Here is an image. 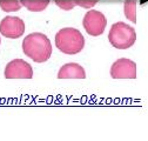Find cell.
<instances>
[{
	"label": "cell",
	"instance_id": "cell-1",
	"mask_svg": "<svg viewBox=\"0 0 148 141\" xmlns=\"http://www.w3.org/2000/svg\"><path fill=\"white\" fill-rule=\"evenodd\" d=\"M23 51L34 62H46L53 53L52 44L45 34L35 32L31 33L23 41Z\"/></svg>",
	"mask_w": 148,
	"mask_h": 141
},
{
	"label": "cell",
	"instance_id": "cell-2",
	"mask_svg": "<svg viewBox=\"0 0 148 141\" xmlns=\"http://www.w3.org/2000/svg\"><path fill=\"white\" fill-rule=\"evenodd\" d=\"M55 46L61 53L73 55L84 49L85 38L79 29L65 27L55 34Z\"/></svg>",
	"mask_w": 148,
	"mask_h": 141
},
{
	"label": "cell",
	"instance_id": "cell-3",
	"mask_svg": "<svg viewBox=\"0 0 148 141\" xmlns=\"http://www.w3.org/2000/svg\"><path fill=\"white\" fill-rule=\"evenodd\" d=\"M108 41L118 49L131 48L136 41V32L134 27L126 23L119 21L112 25L108 33Z\"/></svg>",
	"mask_w": 148,
	"mask_h": 141
},
{
	"label": "cell",
	"instance_id": "cell-4",
	"mask_svg": "<svg viewBox=\"0 0 148 141\" xmlns=\"http://www.w3.org/2000/svg\"><path fill=\"white\" fill-rule=\"evenodd\" d=\"M82 25H84L85 31L90 37H99L106 29L107 19L102 12L90 10L85 14Z\"/></svg>",
	"mask_w": 148,
	"mask_h": 141
},
{
	"label": "cell",
	"instance_id": "cell-5",
	"mask_svg": "<svg viewBox=\"0 0 148 141\" xmlns=\"http://www.w3.org/2000/svg\"><path fill=\"white\" fill-rule=\"evenodd\" d=\"M25 32V23L19 16H5L0 21V34L8 39H18Z\"/></svg>",
	"mask_w": 148,
	"mask_h": 141
},
{
	"label": "cell",
	"instance_id": "cell-6",
	"mask_svg": "<svg viewBox=\"0 0 148 141\" xmlns=\"http://www.w3.org/2000/svg\"><path fill=\"white\" fill-rule=\"evenodd\" d=\"M4 75L6 79H32L33 68L23 59H14L6 65Z\"/></svg>",
	"mask_w": 148,
	"mask_h": 141
},
{
	"label": "cell",
	"instance_id": "cell-7",
	"mask_svg": "<svg viewBox=\"0 0 148 141\" xmlns=\"http://www.w3.org/2000/svg\"><path fill=\"white\" fill-rule=\"evenodd\" d=\"M136 64L127 58L118 59L110 67V77L113 79H136Z\"/></svg>",
	"mask_w": 148,
	"mask_h": 141
},
{
	"label": "cell",
	"instance_id": "cell-8",
	"mask_svg": "<svg viewBox=\"0 0 148 141\" xmlns=\"http://www.w3.org/2000/svg\"><path fill=\"white\" fill-rule=\"evenodd\" d=\"M58 78L59 79H85L86 78V72L82 66L75 62H69L64 66L58 72Z\"/></svg>",
	"mask_w": 148,
	"mask_h": 141
},
{
	"label": "cell",
	"instance_id": "cell-9",
	"mask_svg": "<svg viewBox=\"0 0 148 141\" xmlns=\"http://www.w3.org/2000/svg\"><path fill=\"white\" fill-rule=\"evenodd\" d=\"M20 3L31 12H41L49 5V0H21Z\"/></svg>",
	"mask_w": 148,
	"mask_h": 141
},
{
	"label": "cell",
	"instance_id": "cell-10",
	"mask_svg": "<svg viewBox=\"0 0 148 141\" xmlns=\"http://www.w3.org/2000/svg\"><path fill=\"white\" fill-rule=\"evenodd\" d=\"M136 6L138 3L135 0H127L123 3V12H125V16L129 21L132 23H136Z\"/></svg>",
	"mask_w": 148,
	"mask_h": 141
},
{
	"label": "cell",
	"instance_id": "cell-11",
	"mask_svg": "<svg viewBox=\"0 0 148 141\" xmlns=\"http://www.w3.org/2000/svg\"><path fill=\"white\" fill-rule=\"evenodd\" d=\"M21 7L20 0H0V8L4 12H16Z\"/></svg>",
	"mask_w": 148,
	"mask_h": 141
},
{
	"label": "cell",
	"instance_id": "cell-12",
	"mask_svg": "<svg viewBox=\"0 0 148 141\" xmlns=\"http://www.w3.org/2000/svg\"><path fill=\"white\" fill-rule=\"evenodd\" d=\"M57 6L64 11H71L75 7V3H74V0H57L55 1Z\"/></svg>",
	"mask_w": 148,
	"mask_h": 141
},
{
	"label": "cell",
	"instance_id": "cell-13",
	"mask_svg": "<svg viewBox=\"0 0 148 141\" xmlns=\"http://www.w3.org/2000/svg\"><path fill=\"white\" fill-rule=\"evenodd\" d=\"M75 6H81L84 8H92L97 5L98 0H74Z\"/></svg>",
	"mask_w": 148,
	"mask_h": 141
},
{
	"label": "cell",
	"instance_id": "cell-14",
	"mask_svg": "<svg viewBox=\"0 0 148 141\" xmlns=\"http://www.w3.org/2000/svg\"><path fill=\"white\" fill-rule=\"evenodd\" d=\"M0 44H1V40H0Z\"/></svg>",
	"mask_w": 148,
	"mask_h": 141
}]
</instances>
